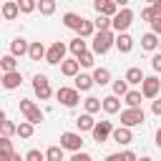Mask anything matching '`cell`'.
<instances>
[{
    "label": "cell",
    "instance_id": "1",
    "mask_svg": "<svg viewBox=\"0 0 161 161\" xmlns=\"http://www.w3.org/2000/svg\"><path fill=\"white\" fill-rule=\"evenodd\" d=\"M113 43H116V38H113L111 30H98V33L93 35V55H103V53H108Z\"/></svg>",
    "mask_w": 161,
    "mask_h": 161
},
{
    "label": "cell",
    "instance_id": "2",
    "mask_svg": "<svg viewBox=\"0 0 161 161\" xmlns=\"http://www.w3.org/2000/svg\"><path fill=\"white\" fill-rule=\"evenodd\" d=\"M131 23H133V13H131L128 8H121V10L111 18V28H113L116 33H126Z\"/></svg>",
    "mask_w": 161,
    "mask_h": 161
},
{
    "label": "cell",
    "instance_id": "3",
    "mask_svg": "<svg viewBox=\"0 0 161 161\" xmlns=\"http://www.w3.org/2000/svg\"><path fill=\"white\" fill-rule=\"evenodd\" d=\"M20 113H23V116H25V121H30L33 126L43 121V113H40V108H38L33 101H28V98H20Z\"/></svg>",
    "mask_w": 161,
    "mask_h": 161
},
{
    "label": "cell",
    "instance_id": "4",
    "mask_svg": "<svg viewBox=\"0 0 161 161\" xmlns=\"http://www.w3.org/2000/svg\"><path fill=\"white\" fill-rule=\"evenodd\" d=\"M55 98H58L65 108H73V106H78V101H80L78 91H75V88H68V86H60V88L55 91Z\"/></svg>",
    "mask_w": 161,
    "mask_h": 161
},
{
    "label": "cell",
    "instance_id": "5",
    "mask_svg": "<svg viewBox=\"0 0 161 161\" xmlns=\"http://www.w3.org/2000/svg\"><path fill=\"white\" fill-rule=\"evenodd\" d=\"M143 118H146L143 108H126V111H121V126H126V128L143 123Z\"/></svg>",
    "mask_w": 161,
    "mask_h": 161
},
{
    "label": "cell",
    "instance_id": "6",
    "mask_svg": "<svg viewBox=\"0 0 161 161\" xmlns=\"http://www.w3.org/2000/svg\"><path fill=\"white\" fill-rule=\"evenodd\" d=\"M60 148H68V151H80L83 148V136L80 133H75V131H65V133H60Z\"/></svg>",
    "mask_w": 161,
    "mask_h": 161
},
{
    "label": "cell",
    "instance_id": "7",
    "mask_svg": "<svg viewBox=\"0 0 161 161\" xmlns=\"http://www.w3.org/2000/svg\"><path fill=\"white\" fill-rule=\"evenodd\" d=\"M33 91H35V96L40 98V101H48L50 98V80H48V75H43V73H38L35 78H33Z\"/></svg>",
    "mask_w": 161,
    "mask_h": 161
},
{
    "label": "cell",
    "instance_id": "8",
    "mask_svg": "<svg viewBox=\"0 0 161 161\" xmlns=\"http://www.w3.org/2000/svg\"><path fill=\"white\" fill-rule=\"evenodd\" d=\"M158 91H161V80H158L156 75H146L143 83H141V96H143V98H156Z\"/></svg>",
    "mask_w": 161,
    "mask_h": 161
},
{
    "label": "cell",
    "instance_id": "9",
    "mask_svg": "<svg viewBox=\"0 0 161 161\" xmlns=\"http://www.w3.org/2000/svg\"><path fill=\"white\" fill-rule=\"evenodd\" d=\"M63 58H65V45L60 43V40H55L48 50H45V63H63Z\"/></svg>",
    "mask_w": 161,
    "mask_h": 161
},
{
    "label": "cell",
    "instance_id": "10",
    "mask_svg": "<svg viewBox=\"0 0 161 161\" xmlns=\"http://www.w3.org/2000/svg\"><path fill=\"white\" fill-rule=\"evenodd\" d=\"M91 133H93V141L103 143V141L113 133V123H111V121H98V123L93 126V131H91Z\"/></svg>",
    "mask_w": 161,
    "mask_h": 161
},
{
    "label": "cell",
    "instance_id": "11",
    "mask_svg": "<svg viewBox=\"0 0 161 161\" xmlns=\"http://www.w3.org/2000/svg\"><path fill=\"white\" fill-rule=\"evenodd\" d=\"M93 8L98 10V15H106V18H113L118 13V5L113 0H93Z\"/></svg>",
    "mask_w": 161,
    "mask_h": 161
},
{
    "label": "cell",
    "instance_id": "12",
    "mask_svg": "<svg viewBox=\"0 0 161 161\" xmlns=\"http://www.w3.org/2000/svg\"><path fill=\"white\" fill-rule=\"evenodd\" d=\"M113 45L118 48V53H131V48H133V38H131L128 33H118Z\"/></svg>",
    "mask_w": 161,
    "mask_h": 161
},
{
    "label": "cell",
    "instance_id": "13",
    "mask_svg": "<svg viewBox=\"0 0 161 161\" xmlns=\"http://www.w3.org/2000/svg\"><path fill=\"white\" fill-rule=\"evenodd\" d=\"M111 136H113V141H116V143H123V146L133 141V133H131V128H126V126L113 128V133H111Z\"/></svg>",
    "mask_w": 161,
    "mask_h": 161
},
{
    "label": "cell",
    "instance_id": "14",
    "mask_svg": "<svg viewBox=\"0 0 161 161\" xmlns=\"http://www.w3.org/2000/svg\"><path fill=\"white\" fill-rule=\"evenodd\" d=\"M20 83H23V75H20L18 70H13V73H3V88L13 91V88H18Z\"/></svg>",
    "mask_w": 161,
    "mask_h": 161
},
{
    "label": "cell",
    "instance_id": "15",
    "mask_svg": "<svg viewBox=\"0 0 161 161\" xmlns=\"http://www.w3.org/2000/svg\"><path fill=\"white\" fill-rule=\"evenodd\" d=\"M101 108H103L106 113H118V111H121V101H118V96H106V98L101 101Z\"/></svg>",
    "mask_w": 161,
    "mask_h": 161
},
{
    "label": "cell",
    "instance_id": "16",
    "mask_svg": "<svg viewBox=\"0 0 161 161\" xmlns=\"http://www.w3.org/2000/svg\"><path fill=\"white\" fill-rule=\"evenodd\" d=\"M75 126H78V133H83V131H93L96 121H93L91 113H80V116L75 118Z\"/></svg>",
    "mask_w": 161,
    "mask_h": 161
},
{
    "label": "cell",
    "instance_id": "17",
    "mask_svg": "<svg viewBox=\"0 0 161 161\" xmlns=\"http://www.w3.org/2000/svg\"><path fill=\"white\" fill-rule=\"evenodd\" d=\"M28 40H23V38H15L13 43H10V55H15V58H20V55H25L28 53Z\"/></svg>",
    "mask_w": 161,
    "mask_h": 161
},
{
    "label": "cell",
    "instance_id": "18",
    "mask_svg": "<svg viewBox=\"0 0 161 161\" xmlns=\"http://www.w3.org/2000/svg\"><path fill=\"white\" fill-rule=\"evenodd\" d=\"M0 70H3V73H13V70H18V58L10 55V53L3 55V58H0Z\"/></svg>",
    "mask_w": 161,
    "mask_h": 161
},
{
    "label": "cell",
    "instance_id": "19",
    "mask_svg": "<svg viewBox=\"0 0 161 161\" xmlns=\"http://www.w3.org/2000/svg\"><path fill=\"white\" fill-rule=\"evenodd\" d=\"M91 88H93V75L78 73L75 75V91H91Z\"/></svg>",
    "mask_w": 161,
    "mask_h": 161
},
{
    "label": "cell",
    "instance_id": "20",
    "mask_svg": "<svg viewBox=\"0 0 161 161\" xmlns=\"http://www.w3.org/2000/svg\"><path fill=\"white\" fill-rule=\"evenodd\" d=\"M13 153H15L13 151V141L5 138V136H0V161H10Z\"/></svg>",
    "mask_w": 161,
    "mask_h": 161
},
{
    "label": "cell",
    "instance_id": "21",
    "mask_svg": "<svg viewBox=\"0 0 161 161\" xmlns=\"http://www.w3.org/2000/svg\"><path fill=\"white\" fill-rule=\"evenodd\" d=\"M80 23H83V18H80L78 13H65V15H63V25L70 28V30H78Z\"/></svg>",
    "mask_w": 161,
    "mask_h": 161
},
{
    "label": "cell",
    "instance_id": "22",
    "mask_svg": "<svg viewBox=\"0 0 161 161\" xmlns=\"http://www.w3.org/2000/svg\"><path fill=\"white\" fill-rule=\"evenodd\" d=\"M28 55H30V60H40V58H45V45H43L40 40L30 43V48H28Z\"/></svg>",
    "mask_w": 161,
    "mask_h": 161
},
{
    "label": "cell",
    "instance_id": "23",
    "mask_svg": "<svg viewBox=\"0 0 161 161\" xmlns=\"http://www.w3.org/2000/svg\"><path fill=\"white\" fill-rule=\"evenodd\" d=\"M78 68H80L78 60H63V63H60V73L68 75V78H75V75H78Z\"/></svg>",
    "mask_w": 161,
    "mask_h": 161
},
{
    "label": "cell",
    "instance_id": "24",
    "mask_svg": "<svg viewBox=\"0 0 161 161\" xmlns=\"http://www.w3.org/2000/svg\"><path fill=\"white\" fill-rule=\"evenodd\" d=\"M141 48H143V50H156V48H158V35H156V33H146V35L141 38Z\"/></svg>",
    "mask_w": 161,
    "mask_h": 161
},
{
    "label": "cell",
    "instance_id": "25",
    "mask_svg": "<svg viewBox=\"0 0 161 161\" xmlns=\"http://www.w3.org/2000/svg\"><path fill=\"white\" fill-rule=\"evenodd\" d=\"M108 80H111V70L108 68H96L93 70V83L96 86H106Z\"/></svg>",
    "mask_w": 161,
    "mask_h": 161
},
{
    "label": "cell",
    "instance_id": "26",
    "mask_svg": "<svg viewBox=\"0 0 161 161\" xmlns=\"http://www.w3.org/2000/svg\"><path fill=\"white\" fill-rule=\"evenodd\" d=\"M0 10H3V18H5V20H15V18H18V13H20L18 3H5Z\"/></svg>",
    "mask_w": 161,
    "mask_h": 161
},
{
    "label": "cell",
    "instance_id": "27",
    "mask_svg": "<svg viewBox=\"0 0 161 161\" xmlns=\"http://www.w3.org/2000/svg\"><path fill=\"white\" fill-rule=\"evenodd\" d=\"M143 78H146V75H143L141 68H128V70H126V83H133V86H136V83H143Z\"/></svg>",
    "mask_w": 161,
    "mask_h": 161
},
{
    "label": "cell",
    "instance_id": "28",
    "mask_svg": "<svg viewBox=\"0 0 161 161\" xmlns=\"http://www.w3.org/2000/svg\"><path fill=\"white\" fill-rule=\"evenodd\" d=\"M75 33H78V38H91V35L96 33V25H93L91 20H86V18H83V23H80V28H78Z\"/></svg>",
    "mask_w": 161,
    "mask_h": 161
},
{
    "label": "cell",
    "instance_id": "29",
    "mask_svg": "<svg viewBox=\"0 0 161 161\" xmlns=\"http://www.w3.org/2000/svg\"><path fill=\"white\" fill-rule=\"evenodd\" d=\"M141 91H128L126 93V103H128V108H141Z\"/></svg>",
    "mask_w": 161,
    "mask_h": 161
},
{
    "label": "cell",
    "instance_id": "30",
    "mask_svg": "<svg viewBox=\"0 0 161 161\" xmlns=\"http://www.w3.org/2000/svg\"><path fill=\"white\" fill-rule=\"evenodd\" d=\"M38 10H40V15H53L55 13V0H38Z\"/></svg>",
    "mask_w": 161,
    "mask_h": 161
},
{
    "label": "cell",
    "instance_id": "31",
    "mask_svg": "<svg viewBox=\"0 0 161 161\" xmlns=\"http://www.w3.org/2000/svg\"><path fill=\"white\" fill-rule=\"evenodd\" d=\"M70 53L78 58V55H83L86 53V40L83 38H75V40H70Z\"/></svg>",
    "mask_w": 161,
    "mask_h": 161
},
{
    "label": "cell",
    "instance_id": "32",
    "mask_svg": "<svg viewBox=\"0 0 161 161\" xmlns=\"http://www.w3.org/2000/svg\"><path fill=\"white\" fill-rule=\"evenodd\" d=\"M83 106H86V113H91V116L101 111V101H98V98H93V96H91V98H86V101H83Z\"/></svg>",
    "mask_w": 161,
    "mask_h": 161
},
{
    "label": "cell",
    "instance_id": "33",
    "mask_svg": "<svg viewBox=\"0 0 161 161\" xmlns=\"http://www.w3.org/2000/svg\"><path fill=\"white\" fill-rule=\"evenodd\" d=\"M45 161H63V148L60 146H50L45 151Z\"/></svg>",
    "mask_w": 161,
    "mask_h": 161
},
{
    "label": "cell",
    "instance_id": "34",
    "mask_svg": "<svg viewBox=\"0 0 161 161\" xmlns=\"http://www.w3.org/2000/svg\"><path fill=\"white\" fill-rule=\"evenodd\" d=\"M18 3V8H20V13H33V10H38V0H15Z\"/></svg>",
    "mask_w": 161,
    "mask_h": 161
},
{
    "label": "cell",
    "instance_id": "35",
    "mask_svg": "<svg viewBox=\"0 0 161 161\" xmlns=\"http://www.w3.org/2000/svg\"><path fill=\"white\" fill-rule=\"evenodd\" d=\"M18 136H20V138H30V136H33V123H30V121L18 123Z\"/></svg>",
    "mask_w": 161,
    "mask_h": 161
},
{
    "label": "cell",
    "instance_id": "36",
    "mask_svg": "<svg viewBox=\"0 0 161 161\" xmlns=\"http://www.w3.org/2000/svg\"><path fill=\"white\" fill-rule=\"evenodd\" d=\"M93 25H96V30H111V18H106V15H98V18L93 20Z\"/></svg>",
    "mask_w": 161,
    "mask_h": 161
},
{
    "label": "cell",
    "instance_id": "37",
    "mask_svg": "<svg viewBox=\"0 0 161 161\" xmlns=\"http://www.w3.org/2000/svg\"><path fill=\"white\" fill-rule=\"evenodd\" d=\"M126 93H128L126 78H123V80H116V83H113V96H126Z\"/></svg>",
    "mask_w": 161,
    "mask_h": 161
},
{
    "label": "cell",
    "instance_id": "38",
    "mask_svg": "<svg viewBox=\"0 0 161 161\" xmlns=\"http://www.w3.org/2000/svg\"><path fill=\"white\" fill-rule=\"evenodd\" d=\"M0 133H3L5 138H10L13 133H18V126H15L13 121H5V123H3V128H0Z\"/></svg>",
    "mask_w": 161,
    "mask_h": 161
},
{
    "label": "cell",
    "instance_id": "39",
    "mask_svg": "<svg viewBox=\"0 0 161 161\" xmlns=\"http://www.w3.org/2000/svg\"><path fill=\"white\" fill-rule=\"evenodd\" d=\"M75 60H78V65H83V68H91V65H93V53H88V50H86V53H83V55H78Z\"/></svg>",
    "mask_w": 161,
    "mask_h": 161
},
{
    "label": "cell",
    "instance_id": "40",
    "mask_svg": "<svg viewBox=\"0 0 161 161\" xmlns=\"http://www.w3.org/2000/svg\"><path fill=\"white\" fill-rule=\"evenodd\" d=\"M25 161H45V153H40L38 148H33V151L25 153Z\"/></svg>",
    "mask_w": 161,
    "mask_h": 161
},
{
    "label": "cell",
    "instance_id": "41",
    "mask_svg": "<svg viewBox=\"0 0 161 161\" xmlns=\"http://www.w3.org/2000/svg\"><path fill=\"white\" fill-rule=\"evenodd\" d=\"M70 161H93V158H91L86 151H75V153L70 156Z\"/></svg>",
    "mask_w": 161,
    "mask_h": 161
},
{
    "label": "cell",
    "instance_id": "42",
    "mask_svg": "<svg viewBox=\"0 0 161 161\" xmlns=\"http://www.w3.org/2000/svg\"><path fill=\"white\" fill-rule=\"evenodd\" d=\"M141 18H143V20H148V23H153V18H156V13H153L151 8H143V10H141Z\"/></svg>",
    "mask_w": 161,
    "mask_h": 161
},
{
    "label": "cell",
    "instance_id": "43",
    "mask_svg": "<svg viewBox=\"0 0 161 161\" xmlns=\"http://www.w3.org/2000/svg\"><path fill=\"white\" fill-rule=\"evenodd\" d=\"M151 28H153L151 33H156V35H161V15H158V18H153V23H151Z\"/></svg>",
    "mask_w": 161,
    "mask_h": 161
},
{
    "label": "cell",
    "instance_id": "44",
    "mask_svg": "<svg viewBox=\"0 0 161 161\" xmlns=\"http://www.w3.org/2000/svg\"><path fill=\"white\" fill-rule=\"evenodd\" d=\"M121 161H138V158H136L133 151H123V153H121Z\"/></svg>",
    "mask_w": 161,
    "mask_h": 161
},
{
    "label": "cell",
    "instance_id": "45",
    "mask_svg": "<svg viewBox=\"0 0 161 161\" xmlns=\"http://www.w3.org/2000/svg\"><path fill=\"white\" fill-rule=\"evenodd\" d=\"M151 65H153V70H161V53H156L151 58Z\"/></svg>",
    "mask_w": 161,
    "mask_h": 161
},
{
    "label": "cell",
    "instance_id": "46",
    "mask_svg": "<svg viewBox=\"0 0 161 161\" xmlns=\"http://www.w3.org/2000/svg\"><path fill=\"white\" fill-rule=\"evenodd\" d=\"M151 111H153L156 116H161V98H156V101L151 103Z\"/></svg>",
    "mask_w": 161,
    "mask_h": 161
},
{
    "label": "cell",
    "instance_id": "47",
    "mask_svg": "<svg viewBox=\"0 0 161 161\" xmlns=\"http://www.w3.org/2000/svg\"><path fill=\"white\" fill-rule=\"evenodd\" d=\"M151 10H153L156 18H158V15H161V0H153V3H151Z\"/></svg>",
    "mask_w": 161,
    "mask_h": 161
},
{
    "label": "cell",
    "instance_id": "48",
    "mask_svg": "<svg viewBox=\"0 0 161 161\" xmlns=\"http://www.w3.org/2000/svg\"><path fill=\"white\" fill-rule=\"evenodd\" d=\"M106 161H121V153H108Z\"/></svg>",
    "mask_w": 161,
    "mask_h": 161
},
{
    "label": "cell",
    "instance_id": "49",
    "mask_svg": "<svg viewBox=\"0 0 161 161\" xmlns=\"http://www.w3.org/2000/svg\"><path fill=\"white\" fill-rule=\"evenodd\" d=\"M113 3H116L118 8H126V5H128V0H113Z\"/></svg>",
    "mask_w": 161,
    "mask_h": 161
},
{
    "label": "cell",
    "instance_id": "50",
    "mask_svg": "<svg viewBox=\"0 0 161 161\" xmlns=\"http://www.w3.org/2000/svg\"><path fill=\"white\" fill-rule=\"evenodd\" d=\"M156 146H158V148H161V128H158V131H156Z\"/></svg>",
    "mask_w": 161,
    "mask_h": 161
},
{
    "label": "cell",
    "instance_id": "51",
    "mask_svg": "<svg viewBox=\"0 0 161 161\" xmlns=\"http://www.w3.org/2000/svg\"><path fill=\"white\" fill-rule=\"evenodd\" d=\"M10 161H25V158H20V153H13V156H10Z\"/></svg>",
    "mask_w": 161,
    "mask_h": 161
},
{
    "label": "cell",
    "instance_id": "52",
    "mask_svg": "<svg viewBox=\"0 0 161 161\" xmlns=\"http://www.w3.org/2000/svg\"><path fill=\"white\" fill-rule=\"evenodd\" d=\"M141 161H151V158H148V156H146V158H141Z\"/></svg>",
    "mask_w": 161,
    "mask_h": 161
},
{
    "label": "cell",
    "instance_id": "53",
    "mask_svg": "<svg viewBox=\"0 0 161 161\" xmlns=\"http://www.w3.org/2000/svg\"><path fill=\"white\" fill-rule=\"evenodd\" d=\"M0 83H3V73H0Z\"/></svg>",
    "mask_w": 161,
    "mask_h": 161
},
{
    "label": "cell",
    "instance_id": "54",
    "mask_svg": "<svg viewBox=\"0 0 161 161\" xmlns=\"http://www.w3.org/2000/svg\"><path fill=\"white\" fill-rule=\"evenodd\" d=\"M143 3H153V0H143Z\"/></svg>",
    "mask_w": 161,
    "mask_h": 161
},
{
    "label": "cell",
    "instance_id": "55",
    "mask_svg": "<svg viewBox=\"0 0 161 161\" xmlns=\"http://www.w3.org/2000/svg\"><path fill=\"white\" fill-rule=\"evenodd\" d=\"M0 18H3V10H0Z\"/></svg>",
    "mask_w": 161,
    "mask_h": 161
},
{
    "label": "cell",
    "instance_id": "56",
    "mask_svg": "<svg viewBox=\"0 0 161 161\" xmlns=\"http://www.w3.org/2000/svg\"><path fill=\"white\" fill-rule=\"evenodd\" d=\"M8 3H15V0H8Z\"/></svg>",
    "mask_w": 161,
    "mask_h": 161
},
{
    "label": "cell",
    "instance_id": "57",
    "mask_svg": "<svg viewBox=\"0 0 161 161\" xmlns=\"http://www.w3.org/2000/svg\"><path fill=\"white\" fill-rule=\"evenodd\" d=\"M0 128H3V123H0Z\"/></svg>",
    "mask_w": 161,
    "mask_h": 161
},
{
    "label": "cell",
    "instance_id": "58",
    "mask_svg": "<svg viewBox=\"0 0 161 161\" xmlns=\"http://www.w3.org/2000/svg\"><path fill=\"white\" fill-rule=\"evenodd\" d=\"M158 45H161V40H158Z\"/></svg>",
    "mask_w": 161,
    "mask_h": 161
}]
</instances>
